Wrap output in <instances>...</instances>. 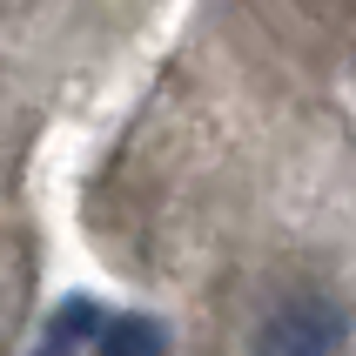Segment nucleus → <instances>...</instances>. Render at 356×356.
Listing matches in <instances>:
<instances>
[{
	"label": "nucleus",
	"mask_w": 356,
	"mask_h": 356,
	"mask_svg": "<svg viewBox=\"0 0 356 356\" xmlns=\"http://www.w3.org/2000/svg\"><path fill=\"white\" fill-rule=\"evenodd\" d=\"M343 330H350V316H343L337 296L296 289V296H282L276 309L262 316L249 356H337L343 350Z\"/></svg>",
	"instance_id": "obj_1"
},
{
	"label": "nucleus",
	"mask_w": 356,
	"mask_h": 356,
	"mask_svg": "<svg viewBox=\"0 0 356 356\" xmlns=\"http://www.w3.org/2000/svg\"><path fill=\"white\" fill-rule=\"evenodd\" d=\"M101 309L88 296H74V302H60L54 316H47V330H40V343H34V356H81V350H95V337H101Z\"/></svg>",
	"instance_id": "obj_2"
},
{
	"label": "nucleus",
	"mask_w": 356,
	"mask_h": 356,
	"mask_svg": "<svg viewBox=\"0 0 356 356\" xmlns=\"http://www.w3.org/2000/svg\"><path fill=\"white\" fill-rule=\"evenodd\" d=\"M88 356H168V330L155 316H108Z\"/></svg>",
	"instance_id": "obj_3"
}]
</instances>
